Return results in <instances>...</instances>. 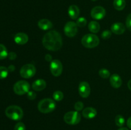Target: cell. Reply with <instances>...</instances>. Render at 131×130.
<instances>
[{
	"label": "cell",
	"mask_w": 131,
	"mask_h": 130,
	"mask_svg": "<svg viewBox=\"0 0 131 130\" xmlns=\"http://www.w3.org/2000/svg\"><path fill=\"white\" fill-rule=\"evenodd\" d=\"M42 43L43 47L49 50L57 51L62 47V38L56 31H50L43 36Z\"/></svg>",
	"instance_id": "6da1fadb"
},
{
	"label": "cell",
	"mask_w": 131,
	"mask_h": 130,
	"mask_svg": "<svg viewBox=\"0 0 131 130\" xmlns=\"http://www.w3.org/2000/svg\"><path fill=\"white\" fill-rule=\"evenodd\" d=\"M5 115L9 119L14 121H20L24 115L23 110L17 105H11L5 110Z\"/></svg>",
	"instance_id": "7a4b0ae2"
},
{
	"label": "cell",
	"mask_w": 131,
	"mask_h": 130,
	"mask_svg": "<svg viewBox=\"0 0 131 130\" xmlns=\"http://www.w3.org/2000/svg\"><path fill=\"white\" fill-rule=\"evenodd\" d=\"M56 106V103L53 99L45 98L38 103V109L42 113H48L54 110Z\"/></svg>",
	"instance_id": "3957f363"
},
{
	"label": "cell",
	"mask_w": 131,
	"mask_h": 130,
	"mask_svg": "<svg viewBox=\"0 0 131 130\" xmlns=\"http://www.w3.org/2000/svg\"><path fill=\"white\" fill-rule=\"evenodd\" d=\"M99 38L93 34H85L81 40V43L84 47L88 48H95L99 44Z\"/></svg>",
	"instance_id": "277c9868"
},
{
	"label": "cell",
	"mask_w": 131,
	"mask_h": 130,
	"mask_svg": "<svg viewBox=\"0 0 131 130\" xmlns=\"http://www.w3.org/2000/svg\"><path fill=\"white\" fill-rule=\"evenodd\" d=\"M64 121L69 125H75L79 123L81 119V114L78 111H70L64 115Z\"/></svg>",
	"instance_id": "5b68a950"
},
{
	"label": "cell",
	"mask_w": 131,
	"mask_h": 130,
	"mask_svg": "<svg viewBox=\"0 0 131 130\" xmlns=\"http://www.w3.org/2000/svg\"><path fill=\"white\" fill-rule=\"evenodd\" d=\"M30 85L28 82L25 80H19L14 85V91L18 95H23L27 94L29 91Z\"/></svg>",
	"instance_id": "8992f818"
},
{
	"label": "cell",
	"mask_w": 131,
	"mask_h": 130,
	"mask_svg": "<svg viewBox=\"0 0 131 130\" xmlns=\"http://www.w3.org/2000/svg\"><path fill=\"white\" fill-rule=\"evenodd\" d=\"M36 73V68L32 64H26L21 68L20 75L24 79H30L33 77Z\"/></svg>",
	"instance_id": "52a82bcc"
},
{
	"label": "cell",
	"mask_w": 131,
	"mask_h": 130,
	"mask_svg": "<svg viewBox=\"0 0 131 130\" xmlns=\"http://www.w3.org/2000/svg\"><path fill=\"white\" fill-rule=\"evenodd\" d=\"M50 70L52 75L54 76H59L62 73L63 65L58 59L52 60L50 64Z\"/></svg>",
	"instance_id": "ba28073f"
},
{
	"label": "cell",
	"mask_w": 131,
	"mask_h": 130,
	"mask_svg": "<svg viewBox=\"0 0 131 130\" xmlns=\"http://www.w3.org/2000/svg\"><path fill=\"white\" fill-rule=\"evenodd\" d=\"M65 34L69 37H74L78 33V25L74 22H68L64 27Z\"/></svg>",
	"instance_id": "9c48e42d"
},
{
	"label": "cell",
	"mask_w": 131,
	"mask_h": 130,
	"mask_svg": "<svg viewBox=\"0 0 131 130\" xmlns=\"http://www.w3.org/2000/svg\"><path fill=\"white\" fill-rule=\"evenodd\" d=\"M106 10L101 6H97L93 8L91 11V16L95 20H101L106 16Z\"/></svg>",
	"instance_id": "30bf717a"
},
{
	"label": "cell",
	"mask_w": 131,
	"mask_h": 130,
	"mask_svg": "<svg viewBox=\"0 0 131 130\" xmlns=\"http://www.w3.org/2000/svg\"><path fill=\"white\" fill-rule=\"evenodd\" d=\"M91 93V88L86 82H82L79 85V93L82 98H88Z\"/></svg>",
	"instance_id": "8fae6325"
},
{
	"label": "cell",
	"mask_w": 131,
	"mask_h": 130,
	"mask_svg": "<svg viewBox=\"0 0 131 130\" xmlns=\"http://www.w3.org/2000/svg\"><path fill=\"white\" fill-rule=\"evenodd\" d=\"M111 31L116 34H122L125 31V27L122 23L116 22L112 24L111 27Z\"/></svg>",
	"instance_id": "7c38bea8"
},
{
	"label": "cell",
	"mask_w": 131,
	"mask_h": 130,
	"mask_svg": "<svg viewBox=\"0 0 131 130\" xmlns=\"http://www.w3.org/2000/svg\"><path fill=\"white\" fill-rule=\"evenodd\" d=\"M14 41L18 45H24L28 42V36L26 33H17L14 36Z\"/></svg>",
	"instance_id": "4fadbf2b"
},
{
	"label": "cell",
	"mask_w": 131,
	"mask_h": 130,
	"mask_svg": "<svg viewBox=\"0 0 131 130\" xmlns=\"http://www.w3.org/2000/svg\"><path fill=\"white\" fill-rule=\"evenodd\" d=\"M82 114H83V116L84 118L90 119H93L95 117V116L97 114V112L96 109H95L94 108L87 107L85 109L83 110Z\"/></svg>",
	"instance_id": "5bb4252c"
},
{
	"label": "cell",
	"mask_w": 131,
	"mask_h": 130,
	"mask_svg": "<svg viewBox=\"0 0 131 130\" xmlns=\"http://www.w3.org/2000/svg\"><path fill=\"white\" fill-rule=\"evenodd\" d=\"M110 84L114 88H119L122 84V80L120 75L118 74H113L110 76Z\"/></svg>",
	"instance_id": "9a60e30c"
},
{
	"label": "cell",
	"mask_w": 131,
	"mask_h": 130,
	"mask_svg": "<svg viewBox=\"0 0 131 130\" xmlns=\"http://www.w3.org/2000/svg\"><path fill=\"white\" fill-rule=\"evenodd\" d=\"M46 87V82L43 79H37L32 84V88L35 91H41Z\"/></svg>",
	"instance_id": "2e32d148"
},
{
	"label": "cell",
	"mask_w": 131,
	"mask_h": 130,
	"mask_svg": "<svg viewBox=\"0 0 131 130\" xmlns=\"http://www.w3.org/2000/svg\"><path fill=\"white\" fill-rule=\"evenodd\" d=\"M68 14H69V17L72 19L75 20L79 17V14H80V10H79L78 6L76 5H70L69 8V10H68Z\"/></svg>",
	"instance_id": "e0dca14e"
},
{
	"label": "cell",
	"mask_w": 131,
	"mask_h": 130,
	"mask_svg": "<svg viewBox=\"0 0 131 130\" xmlns=\"http://www.w3.org/2000/svg\"><path fill=\"white\" fill-rule=\"evenodd\" d=\"M38 25L39 28L43 31H47L51 29L52 28V24L48 19H43L39 20L38 22Z\"/></svg>",
	"instance_id": "ac0fdd59"
},
{
	"label": "cell",
	"mask_w": 131,
	"mask_h": 130,
	"mask_svg": "<svg viewBox=\"0 0 131 130\" xmlns=\"http://www.w3.org/2000/svg\"><path fill=\"white\" fill-rule=\"evenodd\" d=\"M88 29L92 33H97L100 31L101 26L97 21H92L88 24Z\"/></svg>",
	"instance_id": "d6986e66"
},
{
	"label": "cell",
	"mask_w": 131,
	"mask_h": 130,
	"mask_svg": "<svg viewBox=\"0 0 131 130\" xmlns=\"http://www.w3.org/2000/svg\"><path fill=\"white\" fill-rule=\"evenodd\" d=\"M126 2L125 0H114L113 6L116 10L118 11L123 10L125 7Z\"/></svg>",
	"instance_id": "ffe728a7"
},
{
	"label": "cell",
	"mask_w": 131,
	"mask_h": 130,
	"mask_svg": "<svg viewBox=\"0 0 131 130\" xmlns=\"http://www.w3.org/2000/svg\"><path fill=\"white\" fill-rule=\"evenodd\" d=\"M8 53L7 49L4 45L0 44V60L5 59L8 57Z\"/></svg>",
	"instance_id": "44dd1931"
},
{
	"label": "cell",
	"mask_w": 131,
	"mask_h": 130,
	"mask_svg": "<svg viewBox=\"0 0 131 130\" xmlns=\"http://www.w3.org/2000/svg\"><path fill=\"white\" fill-rule=\"evenodd\" d=\"M115 124L118 127H122L125 124V119L121 115H118L115 117Z\"/></svg>",
	"instance_id": "7402d4cb"
},
{
	"label": "cell",
	"mask_w": 131,
	"mask_h": 130,
	"mask_svg": "<svg viewBox=\"0 0 131 130\" xmlns=\"http://www.w3.org/2000/svg\"><path fill=\"white\" fill-rule=\"evenodd\" d=\"M54 99L56 101H60L63 99V93H62L60 90H56L54 93H53V95H52Z\"/></svg>",
	"instance_id": "603a6c76"
},
{
	"label": "cell",
	"mask_w": 131,
	"mask_h": 130,
	"mask_svg": "<svg viewBox=\"0 0 131 130\" xmlns=\"http://www.w3.org/2000/svg\"><path fill=\"white\" fill-rule=\"evenodd\" d=\"M8 71V70L6 67L0 66V79H3L7 77Z\"/></svg>",
	"instance_id": "cb8c5ba5"
},
{
	"label": "cell",
	"mask_w": 131,
	"mask_h": 130,
	"mask_svg": "<svg viewBox=\"0 0 131 130\" xmlns=\"http://www.w3.org/2000/svg\"><path fill=\"white\" fill-rule=\"evenodd\" d=\"M99 75L101 77L103 78V79H107L110 76V72L107 69H105V68H102L101 70H99Z\"/></svg>",
	"instance_id": "d4e9b609"
},
{
	"label": "cell",
	"mask_w": 131,
	"mask_h": 130,
	"mask_svg": "<svg viewBox=\"0 0 131 130\" xmlns=\"http://www.w3.org/2000/svg\"><path fill=\"white\" fill-rule=\"evenodd\" d=\"M87 20L84 17H79L76 21V24L79 28H83L86 25Z\"/></svg>",
	"instance_id": "484cf974"
},
{
	"label": "cell",
	"mask_w": 131,
	"mask_h": 130,
	"mask_svg": "<svg viewBox=\"0 0 131 130\" xmlns=\"http://www.w3.org/2000/svg\"><path fill=\"white\" fill-rule=\"evenodd\" d=\"M14 130H26V126L23 122H19L15 124Z\"/></svg>",
	"instance_id": "4316f807"
},
{
	"label": "cell",
	"mask_w": 131,
	"mask_h": 130,
	"mask_svg": "<svg viewBox=\"0 0 131 130\" xmlns=\"http://www.w3.org/2000/svg\"><path fill=\"white\" fill-rule=\"evenodd\" d=\"M83 107H84V104L83 103H82L81 101H78L75 103V105H74V108L76 111H81L83 110Z\"/></svg>",
	"instance_id": "83f0119b"
},
{
	"label": "cell",
	"mask_w": 131,
	"mask_h": 130,
	"mask_svg": "<svg viewBox=\"0 0 131 130\" xmlns=\"http://www.w3.org/2000/svg\"><path fill=\"white\" fill-rule=\"evenodd\" d=\"M111 32L108 30L104 31L102 32V34H101V37L104 40L108 39V38H110V37H111Z\"/></svg>",
	"instance_id": "f1b7e54d"
},
{
	"label": "cell",
	"mask_w": 131,
	"mask_h": 130,
	"mask_svg": "<svg viewBox=\"0 0 131 130\" xmlns=\"http://www.w3.org/2000/svg\"><path fill=\"white\" fill-rule=\"evenodd\" d=\"M27 97L30 100H33L36 98V94L35 92L31 91V90H29L28 93H27Z\"/></svg>",
	"instance_id": "f546056e"
},
{
	"label": "cell",
	"mask_w": 131,
	"mask_h": 130,
	"mask_svg": "<svg viewBox=\"0 0 131 130\" xmlns=\"http://www.w3.org/2000/svg\"><path fill=\"white\" fill-rule=\"evenodd\" d=\"M126 26L129 30L131 31V14L128 15L126 19Z\"/></svg>",
	"instance_id": "4dcf8cb0"
},
{
	"label": "cell",
	"mask_w": 131,
	"mask_h": 130,
	"mask_svg": "<svg viewBox=\"0 0 131 130\" xmlns=\"http://www.w3.org/2000/svg\"><path fill=\"white\" fill-rule=\"evenodd\" d=\"M8 57L10 60H14L15 58H16L17 56L16 54L14 53V52H10V53L8 54Z\"/></svg>",
	"instance_id": "1f68e13d"
},
{
	"label": "cell",
	"mask_w": 131,
	"mask_h": 130,
	"mask_svg": "<svg viewBox=\"0 0 131 130\" xmlns=\"http://www.w3.org/2000/svg\"><path fill=\"white\" fill-rule=\"evenodd\" d=\"M45 59H46V60L47 61H49V62H51V61H52V57H51V56H50L49 54H47L46 56V57H45Z\"/></svg>",
	"instance_id": "d6a6232c"
},
{
	"label": "cell",
	"mask_w": 131,
	"mask_h": 130,
	"mask_svg": "<svg viewBox=\"0 0 131 130\" xmlns=\"http://www.w3.org/2000/svg\"><path fill=\"white\" fill-rule=\"evenodd\" d=\"M127 124L129 128L131 129V117H129L127 120Z\"/></svg>",
	"instance_id": "836d02e7"
},
{
	"label": "cell",
	"mask_w": 131,
	"mask_h": 130,
	"mask_svg": "<svg viewBox=\"0 0 131 130\" xmlns=\"http://www.w3.org/2000/svg\"><path fill=\"white\" fill-rule=\"evenodd\" d=\"M8 70L10 71H13L15 70V67H14V66H13V65H10L8 67Z\"/></svg>",
	"instance_id": "e575fe53"
},
{
	"label": "cell",
	"mask_w": 131,
	"mask_h": 130,
	"mask_svg": "<svg viewBox=\"0 0 131 130\" xmlns=\"http://www.w3.org/2000/svg\"><path fill=\"white\" fill-rule=\"evenodd\" d=\"M127 86H128V87H129V89L131 90V79H130V80H129V82H128Z\"/></svg>",
	"instance_id": "d590c367"
},
{
	"label": "cell",
	"mask_w": 131,
	"mask_h": 130,
	"mask_svg": "<svg viewBox=\"0 0 131 130\" xmlns=\"http://www.w3.org/2000/svg\"><path fill=\"white\" fill-rule=\"evenodd\" d=\"M118 130H129L127 128H126V127H121V128L118 129Z\"/></svg>",
	"instance_id": "8d00e7d4"
},
{
	"label": "cell",
	"mask_w": 131,
	"mask_h": 130,
	"mask_svg": "<svg viewBox=\"0 0 131 130\" xmlns=\"http://www.w3.org/2000/svg\"><path fill=\"white\" fill-rule=\"evenodd\" d=\"M92 1H97V0H92Z\"/></svg>",
	"instance_id": "74e56055"
}]
</instances>
